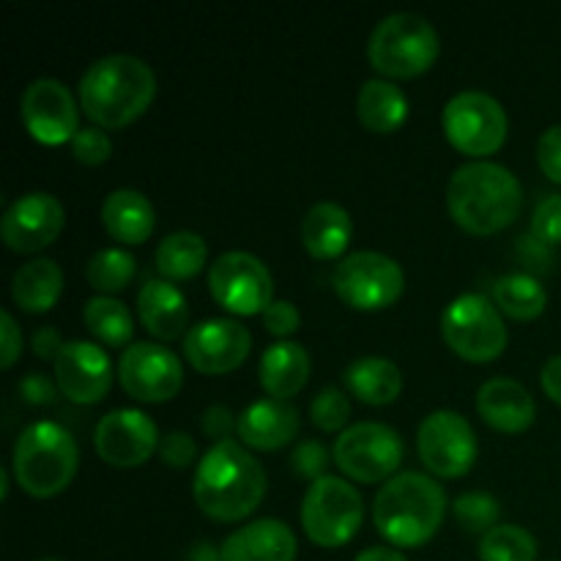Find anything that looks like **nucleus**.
Masks as SVG:
<instances>
[{
    "label": "nucleus",
    "mask_w": 561,
    "mask_h": 561,
    "mask_svg": "<svg viewBox=\"0 0 561 561\" xmlns=\"http://www.w3.org/2000/svg\"><path fill=\"white\" fill-rule=\"evenodd\" d=\"M157 422L140 409H113L96 422L93 431V447L99 458L110 466L131 469V466L146 463L159 449Z\"/></svg>",
    "instance_id": "nucleus-17"
},
{
    "label": "nucleus",
    "mask_w": 561,
    "mask_h": 561,
    "mask_svg": "<svg viewBox=\"0 0 561 561\" xmlns=\"http://www.w3.org/2000/svg\"><path fill=\"white\" fill-rule=\"evenodd\" d=\"M345 387L351 394L370 405H387L398 400L400 389H403V373L387 356H356L343 373Z\"/></svg>",
    "instance_id": "nucleus-27"
},
{
    "label": "nucleus",
    "mask_w": 561,
    "mask_h": 561,
    "mask_svg": "<svg viewBox=\"0 0 561 561\" xmlns=\"http://www.w3.org/2000/svg\"><path fill=\"white\" fill-rule=\"evenodd\" d=\"M118 378L126 394L140 403H164L179 394L184 383V365L168 345L140 340L121 354Z\"/></svg>",
    "instance_id": "nucleus-14"
},
{
    "label": "nucleus",
    "mask_w": 561,
    "mask_h": 561,
    "mask_svg": "<svg viewBox=\"0 0 561 561\" xmlns=\"http://www.w3.org/2000/svg\"><path fill=\"white\" fill-rule=\"evenodd\" d=\"M442 49L438 31L414 11H394L376 22L367 38V58L373 69L394 80H409L433 66Z\"/></svg>",
    "instance_id": "nucleus-6"
},
{
    "label": "nucleus",
    "mask_w": 561,
    "mask_h": 561,
    "mask_svg": "<svg viewBox=\"0 0 561 561\" xmlns=\"http://www.w3.org/2000/svg\"><path fill=\"white\" fill-rule=\"evenodd\" d=\"M520 206H524V186L518 175L504 164L474 159V162L460 164L449 175V217L469 233H499L518 219Z\"/></svg>",
    "instance_id": "nucleus-2"
},
{
    "label": "nucleus",
    "mask_w": 561,
    "mask_h": 561,
    "mask_svg": "<svg viewBox=\"0 0 561 561\" xmlns=\"http://www.w3.org/2000/svg\"><path fill=\"white\" fill-rule=\"evenodd\" d=\"M64 294V268L53 257H33L22 263L11 279V296L25 312H47Z\"/></svg>",
    "instance_id": "nucleus-28"
},
{
    "label": "nucleus",
    "mask_w": 561,
    "mask_h": 561,
    "mask_svg": "<svg viewBox=\"0 0 561 561\" xmlns=\"http://www.w3.org/2000/svg\"><path fill=\"white\" fill-rule=\"evenodd\" d=\"M362 520H365V502L348 480L327 474L310 482L301 499V526L316 546H345L359 531Z\"/></svg>",
    "instance_id": "nucleus-8"
},
{
    "label": "nucleus",
    "mask_w": 561,
    "mask_h": 561,
    "mask_svg": "<svg viewBox=\"0 0 561 561\" xmlns=\"http://www.w3.org/2000/svg\"><path fill=\"white\" fill-rule=\"evenodd\" d=\"M403 438L387 422H354L337 436L332 449L334 463L354 482L392 480L403 463Z\"/></svg>",
    "instance_id": "nucleus-11"
},
{
    "label": "nucleus",
    "mask_w": 561,
    "mask_h": 561,
    "mask_svg": "<svg viewBox=\"0 0 561 561\" xmlns=\"http://www.w3.org/2000/svg\"><path fill=\"white\" fill-rule=\"evenodd\" d=\"M540 383H542V389H546L548 398H551L553 403L561 405V354L551 356V359L542 365Z\"/></svg>",
    "instance_id": "nucleus-47"
},
{
    "label": "nucleus",
    "mask_w": 561,
    "mask_h": 561,
    "mask_svg": "<svg viewBox=\"0 0 561 561\" xmlns=\"http://www.w3.org/2000/svg\"><path fill=\"white\" fill-rule=\"evenodd\" d=\"M53 365L58 389L71 403L91 405L110 392L113 362L107 351L91 340H69Z\"/></svg>",
    "instance_id": "nucleus-19"
},
{
    "label": "nucleus",
    "mask_w": 561,
    "mask_h": 561,
    "mask_svg": "<svg viewBox=\"0 0 561 561\" xmlns=\"http://www.w3.org/2000/svg\"><path fill=\"white\" fill-rule=\"evenodd\" d=\"M137 316L157 340H175L190 332V305L170 279H148L137 290Z\"/></svg>",
    "instance_id": "nucleus-23"
},
{
    "label": "nucleus",
    "mask_w": 561,
    "mask_h": 561,
    "mask_svg": "<svg viewBox=\"0 0 561 561\" xmlns=\"http://www.w3.org/2000/svg\"><path fill=\"white\" fill-rule=\"evenodd\" d=\"M442 334L444 343L469 362L496 359L507 348L510 340L499 307L493 305V299L474 294V290L455 296L444 307Z\"/></svg>",
    "instance_id": "nucleus-7"
},
{
    "label": "nucleus",
    "mask_w": 561,
    "mask_h": 561,
    "mask_svg": "<svg viewBox=\"0 0 561 561\" xmlns=\"http://www.w3.org/2000/svg\"><path fill=\"white\" fill-rule=\"evenodd\" d=\"M252 334L236 318H206L184 334V356L197 373L225 376L250 356Z\"/></svg>",
    "instance_id": "nucleus-16"
},
{
    "label": "nucleus",
    "mask_w": 561,
    "mask_h": 561,
    "mask_svg": "<svg viewBox=\"0 0 561 561\" xmlns=\"http://www.w3.org/2000/svg\"><path fill=\"white\" fill-rule=\"evenodd\" d=\"M531 236L542 244H561V195L551 192L531 211Z\"/></svg>",
    "instance_id": "nucleus-37"
},
{
    "label": "nucleus",
    "mask_w": 561,
    "mask_h": 561,
    "mask_svg": "<svg viewBox=\"0 0 561 561\" xmlns=\"http://www.w3.org/2000/svg\"><path fill=\"white\" fill-rule=\"evenodd\" d=\"M334 294L354 310H383L405 288L403 266L378 250H356L340 257L332 272Z\"/></svg>",
    "instance_id": "nucleus-10"
},
{
    "label": "nucleus",
    "mask_w": 561,
    "mask_h": 561,
    "mask_svg": "<svg viewBox=\"0 0 561 561\" xmlns=\"http://www.w3.org/2000/svg\"><path fill=\"white\" fill-rule=\"evenodd\" d=\"M102 225L121 244H142L153 233L157 211H153V203L140 190L121 186V190L110 192L104 197Z\"/></svg>",
    "instance_id": "nucleus-24"
},
{
    "label": "nucleus",
    "mask_w": 561,
    "mask_h": 561,
    "mask_svg": "<svg viewBox=\"0 0 561 561\" xmlns=\"http://www.w3.org/2000/svg\"><path fill=\"white\" fill-rule=\"evenodd\" d=\"M453 515L466 531L485 535L493 526H499L502 504H499V499L488 491H463L460 496H455Z\"/></svg>",
    "instance_id": "nucleus-35"
},
{
    "label": "nucleus",
    "mask_w": 561,
    "mask_h": 561,
    "mask_svg": "<svg viewBox=\"0 0 561 561\" xmlns=\"http://www.w3.org/2000/svg\"><path fill=\"white\" fill-rule=\"evenodd\" d=\"M64 337L55 327H38L36 334H33V354L38 359H58V354L64 351Z\"/></svg>",
    "instance_id": "nucleus-46"
},
{
    "label": "nucleus",
    "mask_w": 561,
    "mask_h": 561,
    "mask_svg": "<svg viewBox=\"0 0 561 561\" xmlns=\"http://www.w3.org/2000/svg\"><path fill=\"white\" fill-rule=\"evenodd\" d=\"M493 305L499 307V312L515 318V321H531L546 310L548 290L529 272L504 274L493 283Z\"/></svg>",
    "instance_id": "nucleus-31"
},
{
    "label": "nucleus",
    "mask_w": 561,
    "mask_h": 561,
    "mask_svg": "<svg viewBox=\"0 0 561 561\" xmlns=\"http://www.w3.org/2000/svg\"><path fill=\"white\" fill-rule=\"evenodd\" d=\"M290 466H294L296 474L305 477V480H321V477H327L329 466L327 447H323L321 442H312V438L299 442L294 453H290Z\"/></svg>",
    "instance_id": "nucleus-39"
},
{
    "label": "nucleus",
    "mask_w": 561,
    "mask_h": 561,
    "mask_svg": "<svg viewBox=\"0 0 561 561\" xmlns=\"http://www.w3.org/2000/svg\"><path fill=\"white\" fill-rule=\"evenodd\" d=\"M208 261V247L203 241L201 233H192V230H173V233L164 236L157 247V263L159 274L164 279H192L195 274H201V268Z\"/></svg>",
    "instance_id": "nucleus-30"
},
{
    "label": "nucleus",
    "mask_w": 561,
    "mask_h": 561,
    "mask_svg": "<svg viewBox=\"0 0 561 561\" xmlns=\"http://www.w3.org/2000/svg\"><path fill=\"white\" fill-rule=\"evenodd\" d=\"M477 414L502 433H524L537 416L529 389L507 376H493L477 389Z\"/></svg>",
    "instance_id": "nucleus-22"
},
{
    "label": "nucleus",
    "mask_w": 561,
    "mask_h": 561,
    "mask_svg": "<svg viewBox=\"0 0 561 561\" xmlns=\"http://www.w3.org/2000/svg\"><path fill=\"white\" fill-rule=\"evenodd\" d=\"M80 449L60 422L38 420L22 427L11 453V469L20 488L31 496L49 499L64 491L77 474Z\"/></svg>",
    "instance_id": "nucleus-5"
},
{
    "label": "nucleus",
    "mask_w": 561,
    "mask_h": 561,
    "mask_svg": "<svg viewBox=\"0 0 561 561\" xmlns=\"http://www.w3.org/2000/svg\"><path fill=\"white\" fill-rule=\"evenodd\" d=\"M20 115L25 129L44 146H60L80 131V110L69 85L55 77H38L22 91Z\"/></svg>",
    "instance_id": "nucleus-15"
},
{
    "label": "nucleus",
    "mask_w": 561,
    "mask_h": 561,
    "mask_svg": "<svg viewBox=\"0 0 561 561\" xmlns=\"http://www.w3.org/2000/svg\"><path fill=\"white\" fill-rule=\"evenodd\" d=\"M5 491H9V471L0 469V496H5Z\"/></svg>",
    "instance_id": "nucleus-50"
},
{
    "label": "nucleus",
    "mask_w": 561,
    "mask_h": 561,
    "mask_svg": "<svg viewBox=\"0 0 561 561\" xmlns=\"http://www.w3.org/2000/svg\"><path fill=\"white\" fill-rule=\"evenodd\" d=\"M137 272V261L126 247H104L93 252V257L85 266V277L91 288L99 290V296H113L124 290L131 283Z\"/></svg>",
    "instance_id": "nucleus-33"
},
{
    "label": "nucleus",
    "mask_w": 561,
    "mask_h": 561,
    "mask_svg": "<svg viewBox=\"0 0 561 561\" xmlns=\"http://www.w3.org/2000/svg\"><path fill=\"white\" fill-rule=\"evenodd\" d=\"M356 113L367 129L376 131V135H389V131L403 126L405 115H409V99H405L403 88L394 85L392 80L370 77L359 88Z\"/></svg>",
    "instance_id": "nucleus-29"
},
{
    "label": "nucleus",
    "mask_w": 561,
    "mask_h": 561,
    "mask_svg": "<svg viewBox=\"0 0 561 561\" xmlns=\"http://www.w3.org/2000/svg\"><path fill=\"white\" fill-rule=\"evenodd\" d=\"M354 222L351 214L340 203L321 201L307 208L301 219V244L318 261H332L340 257L351 244Z\"/></svg>",
    "instance_id": "nucleus-25"
},
{
    "label": "nucleus",
    "mask_w": 561,
    "mask_h": 561,
    "mask_svg": "<svg viewBox=\"0 0 561 561\" xmlns=\"http://www.w3.org/2000/svg\"><path fill=\"white\" fill-rule=\"evenodd\" d=\"M159 458H162L164 466L186 469V466H192V460L197 458V442L192 438V433L186 431L164 433L162 442H159Z\"/></svg>",
    "instance_id": "nucleus-40"
},
{
    "label": "nucleus",
    "mask_w": 561,
    "mask_h": 561,
    "mask_svg": "<svg viewBox=\"0 0 561 561\" xmlns=\"http://www.w3.org/2000/svg\"><path fill=\"white\" fill-rule=\"evenodd\" d=\"M416 453L427 471L453 480L463 477L474 466L480 444L471 422L453 409H438L420 422L416 431Z\"/></svg>",
    "instance_id": "nucleus-13"
},
{
    "label": "nucleus",
    "mask_w": 561,
    "mask_h": 561,
    "mask_svg": "<svg viewBox=\"0 0 561 561\" xmlns=\"http://www.w3.org/2000/svg\"><path fill=\"white\" fill-rule=\"evenodd\" d=\"M310 367L312 362L305 345L296 340H277L263 351L257 370L268 398L290 400L310 381Z\"/></svg>",
    "instance_id": "nucleus-26"
},
{
    "label": "nucleus",
    "mask_w": 561,
    "mask_h": 561,
    "mask_svg": "<svg viewBox=\"0 0 561 561\" xmlns=\"http://www.w3.org/2000/svg\"><path fill=\"white\" fill-rule=\"evenodd\" d=\"M36 561H58V559H49V557H47V559H36Z\"/></svg>",
    "instance_id": "nucleus-51"
},
{
    "label": "nucleus",
    "mask_w": 561,
    "mask_h": 561,
    "mask_svg": "<svg viewBox=\"0 0 561 561\" xmlns=\"http://www.w3.org/2000/svg\"><path fill=\"white\" fill-rule=\"evenodd\" d=\"M310 420L318 431H345L351 420V400L340 387H323L310 403Z\"/></svg>",
    "instance_id": "nucleus-36"
},
{
    "label": "nucleus",
    "mask_w": 561,
    "mask_h": 561,
    "mask_svg": "<svg viewBox=\"0 0 561 561\" xmlns=\"http://www.w3.org/2000/svg\"><path fill=\"white\" fill-rule=\"evenodd\" d=\"M442 126L447 140L469 157L496 153L507 140V110L496 96L477 88H466L449 96L442 110Z\"/></svg>",
    "instance_id": "nucleus-9"
},
{
    "label": "nucleus",
    "mask_w": 561,
    "mask_h": 561,
    "mask_svg": "<svg viewBox=\"0 0 561 561\" xmlns=\"http://www.w3.org/2000/svg\"><path fill=\"white\" fill-rule=\"evenodd\" d=\"M64 225V203L53 192H25L3 211L0 236L14 252H38L58 239Z\"/></svg>",
    "instance_id": "nucleus-18"
},
{
    "label": "nucleus",
    "mask_w": 561,
    "mask_h": 561,
    "mask_svg": "<svg viewBox=\"0 0 561 561\" xmlns=\"http://www.w3.org/2000/svg\"><path fill=\"white\" fill-rule=\"evenodd\" d=\"M71 153L80 159L82 164H102L107 162L113 153V140L102 126H82L75 137H71Z\"/></svg>",
    "instance_id": "nucleus-38"
},
{
    "label": "nucleus",
    "mask_w": 561,
    "mask_h": 561,
    "mask_svg": "<svg viewBox=\"0 0 561 561\" xmlns=\"http://www.w3.org/2000/svg\"><path fill=\"white\" fill-rule=\"evenodd\" d=\"M0 340H3V348H0V367L9 370L22 351V332L9 310L0 312Z\"/></svg>",
    "instance_id": "nucleus-45"
},
{
    "label": "nucleus",
    "mask_w": 561,
    "mask_h": 561,
    "mask_svg": "<svg viewBox=\"0 0 561 561\" xmlns=\"http://www.w3.org/2000/svg\"><path fill=\"white\" fill-rule=\"evenodd\" d=\"M299 409L290 400L279 398H261L252 400L239 414V427L236 433L241 436V444L263 453L285 447L299 436Z\"/></svg>",
    "instance_id": "nucleus-20"
},
{
    "label": "nucleus",
    "mask_w": 561,
    "mask_h": 561,
    "mask_svg": "<svg viewBox=\"0 0 561 561\" xmlns=\"http://www.w3.org/2000/svg\"><path fill=\"white\" fill-rule=\"evenodd\" d=\"M82 321H85L88 332L110 348H129L131 345L135 321H131L129 307L115 296H91L82 305Z\"/></svg>",
    "instance_id": "nucleus-32"
},
{
    "label": "nucleus",
    "mask_w": 561,
    "mask_h": 561,
    "mask_svg": "<svg viewBox=\"0 0 561 561\" xmlns=\"http://www.w3.org/2000/svg\"><path fill=\"white\" fill-rule=\"evenodd\" d=\"M296 548L299 542L285 520L257 518L230 531L219 551L222 561H294Z\"/></svg>",
    "instance_id": "nucleus-21"
},
{
    "label": "nucleus",
    "mask_w": 561,
    "mask_h": 561,
    "mask_svg": "<svg viewBox=\"0 0 561 561\" xmlns=\"http://www.w3.org/2000/svg\"><path fill=\"white\" fill-rule=\"evenodd\" d=\"M20 389V398L31 405H44V403H53L55 392H58V381L47 378L44 373H27L25 378H20L16 383Z\"/></svg>",
    "instance_id": "nucleus-44"
},
{
    "label": "nucleus",
    "mask_w": 561,
    "mask_h": 561,
    "mask_svg": "<svg viewBox=\"0 0 561 561\" xmlns=\"http://www.w3.org/2000/svg\"><path fill=\"white\" fill-rule=\"evenodd\" d=\"M239 427V416H233V411L228 405H208L201 416V431L211 438L214 444L230 442V433Z\"/></svg>",
    "instance_id": "nucleus-43"
},
{
    "label": "nucleus",
    "mask_w": 561,
    "mask_h": 561,
    "mask_svg": "<svg viewBox=\"0 0 561 561\" xmlns=\"http://www.w3.org/2000/svg\"><path fill=\"white\" fill-rule=\"evenodd\" d=\"M266 493V471L261 460L239 442H219L197 460L192 496L214 520L233 524L255 513Z\"/></svg>",
    "instance_id": "nucleus-1"
},
{
    "label": "nucleus",
    "mask_w": 561,
    "mask_h": 561,
    "mask_svg": "<svg viewBox=\"0 0 561 561\" xmlns=\"http://www.w3.org/2000/svg\"><path fill=\"white\" fill-rule=\"evenodd\" d=\"M208 288L233 316H257L274 301V279L266 263L244 250H228L208 268Z\"/></svg>",
    "instance_id": "nucleus-12"
},
{
    "label": "nucleus",
    "mask_w": 561,
    "mask_h": 561,
    "mask_svg": "<svg viewBox=\"0 0 561 561\" xmlns=\"http://www.w3.org/2000/svg\"><path fill=\"white\" fill-rule=\"evenodd\" d=\"M186 561H222V551H219L214 542L197 540L192 542L190 551H186Z\"/></svg>",
    "instance_id": "nucleus-49"
},
{
    "label": "nucleus",
    "mask_w": 561,
    "mask_h": 561,
    "mask_svg": "<svg viewBox=\"0 0 561 561\" xmlns=\"http://www.w3.org/2000/svg\"><path fill=\"white\" fill-rule=\"evenodd\" d=\"M447 515V493L422 471H400L383 482L373 502V524L394 548H420Z\"/></svg>",
    "instance_id": "nucleus-4"
},
{
    "label": "nucleus",
    "mask_w": 561,
    "mask_h": 561,
    "mask_svg": "<svg viewBox=\"0 0 561 561\" xmlns=\"http://www.w3.org/2000/svg\"><path fill=\"white\" fill-rule=\"evenodd\" d=\"M299 323H301L299 307L288 299H274L272 305L263 310V327L283 340L288 337V334H294L296 329H299Z\"/></svg>",
    "instance_id": "nucleus-41"
},
{
    "label": "nucleus",
    "mask_w": 561,
    "mask_h": 561,
    "mask_svg": "<svg viewBox=\"0 0 561 561\" xmlns=\"http://www.w3.org/2000/svg\"><path fill=\"white\" fill-rule=\"evenodd\" d=\"M480 561H535L537 540L518 524H499L480 540Z\"/></svg>",
    "instance_id": "nucleus-34"
},
{
    "label": "nucleus",
    "mask_w": 561,
    "mask_h": 561,
    "mask_svg": "<svg viewBox=\"0 0 561 561\" xmlns=\"http://www.w3.org/2000/svg\"><path fill=\"white\" fill-rule=\"evenodd\" d=\"M80 107L102 129H121L157 96V75L137 55L115 53L93 60L80 77Z\"/></svg>",
    "instance_id": "nucleus-3"
},
{
    "label": "nucleus",
    "mask_w": 561,
    "mask_h": 561,
    "mask_svg": "<svg viewBox=\"0 0 561 561\" xmlns=\"http://www.w3.org/2000/svg\"><path fill=\"white\" fill-rule=\"evenodd\" d=\"M354 561H409L398 548H389V546H373L365 548L362 553H356Z\"/></svg>",
    "instance_id": "nucleus-48"
},
{
    "label": "nucleus",
    "mask_w": 561,
    "mask_h": 561,
    "mask_svg": "<svg viewBox=\"0 0 561 561\" xmlns=\"http://www.w3.org/2000/svg\"><path fill=\"white\" fill-rule=\"evenodd\" d=\"M537 162L551 181L561 184V124L548 126L537 140Z\"/></svg>",
    "instance_id": "nucleus-42"
}]
</instances>
